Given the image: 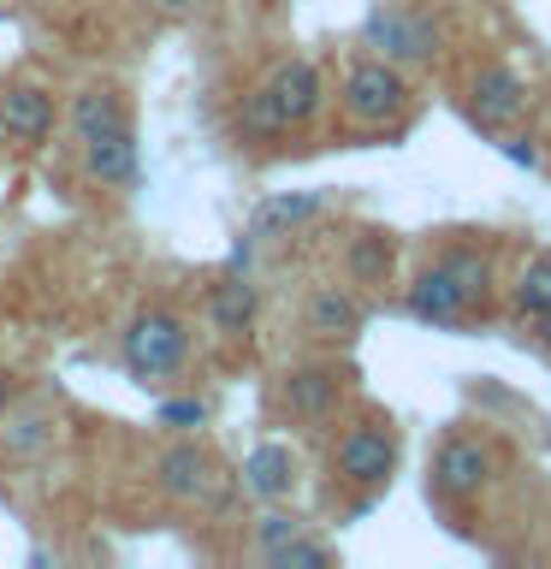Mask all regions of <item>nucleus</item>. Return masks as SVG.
Returning <instances> with one entry per match:
<instances>
[{
	"instance_id": "obj_14",
	"label": "nucleus",
	"mask_w": 551,
	"mask_h": 569,
	"mask_svg": "<svg viewBox=\"0 0 551 569\" xmlns=\"http://www.w3.org/2000/svg\"><path fill=\"white\" fill-rule=\"evenodd\" d=\"M238 487L256 498V505H291L297 487H302V457L291 451V445H279V439H261L256 451L243 457Z\"/></svg>"
},
{
	"instance_id": "obj_25",
	"label": "nucleus",
	"mask_w": 551,
	"mask_h": 569,
	"mask_svg": "<svg viewBox=\"0 0 551 569\" xmlns=\"http://www.w3.org/2000/svg\"><path fill=\"white\" fill-rule=\"evenodd\" d=\"M7 403H12V373L0 368V409H7Z\"/></svg>"
},
{
	"instance_id": "obj_17",
	"label": "nucleus",
	"mask_w": 551,
	"mask_h": 569,
	"mask_svg": "<svg viewBox=\"0 0 551 569\" xmlns=\"http://www.w3.org/2000/svg\"><path fill=\"white\" fill-rule=\"evenodd\" d=\"M202 309H208V327L220 338H249V332H256V315H261V291L243 273H226V279L208 284Z\"/></svg>"
},
{
	"instance_id": "obj_13",
	"label": "nucleus",
	"mask_w": 551,
	"mask_h": 569,
	"mask_svg": "<svg viewBox=\"0 0 551 569\" xmlns=\"http://www.w3.org/2000/svg\"><path fill=\"white\" fill-rule=\"evenodd\" d=\"M53 124H60V101H53L48 83L12 78L0 89V142H12V149H42L53 137Z\"/></svg>"
},
{
	"instance_id": "obj_20",
	"label": "nucleus",
	"mask_w": 551,
	"mask_h": 569,
	"mask_svg": "<svg viewBox=\"0 0 551 569\" xmlns=\"http://www.w3.org/2000/svg\"><path fill=\"white\" fill-rule=\"evenodd\" d=\"M48 445H53V416H48L42 403L7 421V457H42Z\"/></svg>"
},
{
	"instance_id": "obj_24",
	"label": "nucleus",
	"mask_w": 551,
	"mask_h": 569,
	"mask_svg": "<svg viewBox=\"0 0 551 569\" xmlns=\"http://www.w3.org/2000/svg\"><path fill=\"white\" fill-rule=\"evenodd\" d=\"M202 7H208V0H154V12H167V18H190Z\"/></svg>"
},
{
	"instance_id": "obj_15",
	"label": "nucleus",
	"mask_w": 551,
	"mask_h": 569,
	"mask_svg": "<svg viewBox=\"0 0 551 569\" xmlns=\"http://www.w3.org/2000/svg\"><path fill=\"white\" fill-rule=\"evenodd\" d=\"M83 172L96 178L101 190H131L137 172H142V149H137V124L119 119L107 124V131H96L83 142Z\"/></svg>"
},
{
	"instance_id": "obj_26",
	"label": "nucleus",
	"mask_w": 551,
	"mask_h": 569,
	"mask_svg": "<svg viewBox=\"0 0 551 569\" xmlns=\"http://www.w3.org/2000/svg\"><path fill=\"white\" fill-rule=\"evenodd\" d=\"M533 332H540V338H545V350H551V320H540V327H533Z\"/></svg>"
},
{
	"instance_id": "obj_9",
	"label": "nucleus",
	"mask_w": 551,
	"mask_h": 569,
	"mask_svg": "<svg viewBox=\"0 0 551 569\" xmlns=\"http://www.w3.org/2000/svg\"><path fill=\"white\" fill-rule=\"evenodd\" d=\"M154 487L178 510H226L238 475H226V462L213 457L202 439H172L167 451L154 457Z\"/></svg>"
},
{
	"instance_id": "obj_21",
	"label": "nucleus",
	"mask_w": 551,
	"mask_h": 569,
	"mask_svg": "<svg viewBox=\"0 0 551 569\" xmlns=\"http://www.w3.org/2000/svg\"><path fill=\"white\" fill-rule=\"evenodd\" d=\"M267 563H273V569H327V563H338V546L314 540V528H302L297 540H284V546L267 551Z\"/></svg>"
},
{
	"instance_id": "obj_18",
	"label": "nucleus",
	"mask_w": 551,
	"mask_h": 569,
	"mask_svg": "<svg viewBox=\"0 0 551 569\" xmlns=\"http://www.w3.org/2000/svg\"><path fill=\"white\" fill-rule=\"evenodd\" d=\"M119 119H131V107H124V96L113 83H83L78 96L66 101V113H60V124L71 131V142H83L96 137V131H107V124H119Z\"/></svg>"
},
{
	"instance_id": "obj_11",
	"label": "nucleus",
	"mask_w": 551,
	"mask_h": 569,
	"mask_svg": "<svg viewBox=\"0 0 551 569\" xmlns=\"http://www.w3.org/2000/svg\"><path fill=\"white\" fill-rule=\"evenodd\" d=\"M362 332H368V297L355 284H338V279L309 284V297H302V338L314 350H350Z\"/></svg>"
},
{
	"instance_id": "obj_23",
	"label": "nucleus",
	"mask_w": 551,
	"mask_h": 569,
	"mask_svg": "<svg viewBox=\"0 0 551 569\" xmlns=\"http://www.w3.org/2000/svg\"><path fill=\"white\" fill-rule=\"evenodd\" d=\"M202 421H208V403H202V398L160 403V427H202Z\"/></svg>"
},
{
	"instance_id": "obj_5",
	"label": "nucleus",
	"mask_w": 551,
	"mask_h": 569,
	"mask_svg": "<svg viewBox=\"0 0 551 569\" xmlns=\"http://www.w3.org/2000/svg\"><path fill=\"white\" fill-rule=\"evenodd\" d=\"M492 487H498V439L474 421H451L427 451V498L457 528V516H469Z\"/></svg>"
},
{
	"instance_id": "obj_6",
	"label": "nucleus",
	"mask_w": 551,
	"mask_h": 569,
	"mask_svg": "<svg viewBox=\"0 0 551 569\" xmlns=\"http://www.w3.org/2000/svg\"><path fill=\"white\" fill-rule=\"evenodd\" d=\"M362 48L403 71H433L451 53V30H444V18L427 0H385V7L368 12Z\"/></svg>"
},
{
	"instance_id": "obj_1",
	"label": "nucleus",
	"mask_w": 551,
	"mask_h": 569,
	"mask_svg": "<svg viewBox=\"0 0 551 569\" xmlns=\"http://www.w3.org/2000/svg\"><path fill=\"white\" fill-rule=\"evenodd\" d=\"M398 309L421 327L480 332L504 315V273H498V243L480 231H439L427 256L398 279Z\"/></svg>"
},
{
	"instance_id": "obj_16",
	"label": "nucleus",
	"mask_w": 551,
	"mask_h": 569,
	"mask_svg": "<svg viewBox=\"0 0 551 569\" xmlns=\"http://www.w3.org/2000/svg\"><path fill=\"white\" fill-rule=\"evenodd\" d=\"M504 315L515 327L551 320V249H528V256L504 273Z\"/></svg>"
},
{
	"instance_id": "obj_2",
	"label": "nucleus",
	"mask_w": 551,
	"mask_h": 569,
	"mask_svg": "<svg viewBox=\"0 0 551 569\" xmlns=\"http://www.w3.org/2000/svg\"><path fill=\"white\" fill-rule=\"evenodd\" d=\"M398 462H403V439L385 409H350V416H338V433L327 445V480L350 510H368L398 480Z\"/></svg>"
},
{
	"instance_id": "obj_22",
	"label": "nucleus",
	"mask_w": 551,
	"mask_h": 569,
	"mask_svg": "<svg viewBox=\"0 0 551 569\" xmlns=\"http://www.w3.org/2000/svg\"><path fill=\"white\" fill-rule=\"evenodd\" d=\"M302 528H314L309 516H297V510H284V505H267V510L256 516V522H249V546H256L261 558H267V551H273V546L297 540Z\"/></svg>"
},
{
	"instance_id": "obj_10",
	"label": "nucleus",
	"mask_w": 551,
	"mask_h": 569,
	"mask_svg": "<svg viewBox=\"0 0 551 569\" xmlns=\"http://www.w3.org/2000/svg\"><path fill=\"white\" fill-rule=\"evenodd\" d=\"M451 101H457V113L469 119L474 131H487V137H504V131H515V124L528 119V83H522V71L504 66V60L462 66Z\"/></svg>"
},
{
	"instance_id": "obj_19",
	"label": "nucleus",
	"mask_w": 551,
	"mask_h": 569,
	"mask_svg": "<svg viewBox=\"0 0 551 569\" xmlns=\"http://www.w3.org/2000/svg\"><path fill=\"white\" fill-rule=\"evenodd\" d=\"M320 213H327V196L320 190L267 196V202L256 208V220H249V238H291V231H302L309 220H320Z\"/></svg>"
},
{
	"instance_id": "obj_4",
	"label": "nucleus",
	"mask_w": 551,
	"mask_h": 569,
	"mask_svg": "<svg viewBox=\"0 0 551 569\" xmlns=\"http://www.w3.org/2000/svg\"><path fill=\"white\" fill-rule=\"evenodd\" d=\"M338 119H344V131L355 137H398L403 124H415L421 113V89H415V71L380 60V53H355V60L338 71Z\"/></svg>"
},
{
	"instance_id": "obj_3",
	"label": "nucleus",
	"mask_w": 551,
	"mask_h": 569,
	"mask_svg": "<svg viewBox=\"0 0 551 569\" xmlns=\"http://www.w3.org/2000/svg\"><path fill=\"white\" fill-rule=\"evenodd\" d=\"M332 89H327V71H320L309 53H284L261 71V83H249V96L238 107V131L249 142H279V137H297L327 113Z\"/></svg>"
},
{
	"instance_id": "obj_8",
	"label": "nucleus",
	"mask_w": 551,
	"mask_h": 569,
	"mask_svg": "<svg viewBox=\"0 0 551 569\" xmlns=\"http://www.w3.org/2000/svg\"><path fill=\"white\" fill-rule=\"evenodd\" d=\"M119 362L131 373L137 386H167L184 373L190 362V320L167 309V302H149V309H137L124 320L119 332Z\"/></svg>"
},
{
	"instance_id": "obj_7",
	"label": "nucleus",
	"mask_w": 551,
	"mask_h": 569,
	"mask_svg": "<svg viewBox=\"0 0 551 569\" xmlns=\"http://www.w3.org/2000/svg\"><path fill=\"white\" fill-rule=\"evenodd\" d=\"M350 380H355V368L338 362V356H314V362L284 368L273 386V416L284 427H302V433H327L350 409Z\"/></svg>"
},
{
	"instance_id": "obj_12",
	"label": "nucleus",
	"mask_w": 551,
	"mask_h": 569,
	"mask_svg": "<svg viewBox=\"0 0 551 569\" xmlns=\"http://www.w3.org/2000/svg\"><path fill=\"white\" fill-rule=\"evenodd\" d=\"M338 273H344V284H355L362 297L385 291V284H398V273H403V238L391 226H350V238L338 243Z\"/></svg>"
}]
</instances>
